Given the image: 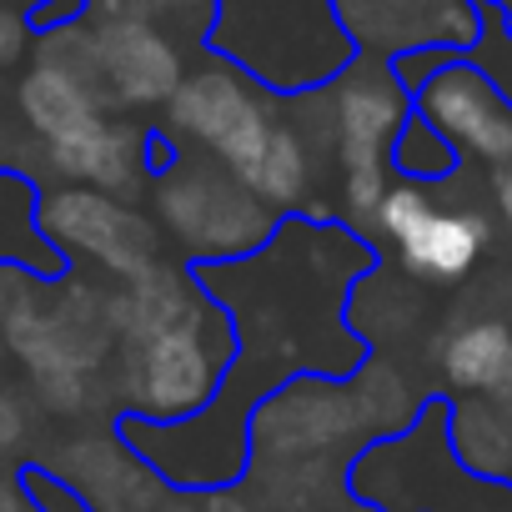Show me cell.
Returning a JSON list of instances; mask_svg holds the SVG:
<instances>
[{"instance_id":"cell-4","label":"cell","mask_w":512,"mask_h":512,"mask_svg":"<svg viewBox=\"0 0 512 512\" xmlns=\"http://www.w3.org/2000/svg\"><path fill=\"white\" fill-rule=\"evenodd\" d=\"M151 206L156 226L191 256V267L241 262V256L262 251L282 221L236 171L201 151H176L156 171Z\"/></svg>"},{"instance_id":"cell-12","label":"cell","mask_w":512,"mask_h":512,"mask_svg":"<svg viewBox=\"0 0 512 512\" xmlns=\"http://www.w3.org/2000/svg\"><path fill=\"white\" fill-rule=\"evenodd\" d=\"M96 66H101V96L111 111H151L176 96L186 81L181 46L156 21H96Z\"/></svg>"},{"instance_id":"cell-3","label":"cell","mask_w":512,"mask_h":512,"mask_svg":"<svg viewBox=\"0 0 512 512\" xmlns=\"http://www.w3.org/2000/svg\"><path fill=\"white\" fill-rule=\"evenodd\" d=\"M332 121V166H337V206L347 226H367L377 201L392 186V141L412 116V91L382 56H352L327 86Z\"/></svg>"},{"instance_id":"cell-8","label":"cell","mask_w":512,"mask_h":512,"mask_svg":"<svg viewBox=\"0 0 512 512\" xmlns=\"http://www.w3.org/2000/svg\"><path fill=\"white\" fill-rule=\"evenodd\" d=\"M41 226L66 267L81 262L111 282H136L161 262V226L126 196L96 186H46L41 191Z\"/></svg>"},{"instance_id":"cell-18","label":"cell","mask_w":512,"mask_h":512,"mask_svg":"<svg viewBox=\"0 0 512 512\" xmlns=\"http://www.w3.org/2000/svg\"><path fill=\"white\" fill-rule=\"evenodd\" d=\"M447 447L462 472L507 482L512 472V412L492 397H447Z\"/></svg>"},{"instance_id":"cell-27","label":"cell","mask_w":512,"mask_h":512,"mask_svg":"<svg viewBox=\"0 0 512 512\" xmlns=\"http://www.w3.org/2000/svg\"><path fill=\"white\" fill-rule=\"evenodd\" d=\"M477 6H487V11H507L512 0H477Z\"/></svg>"},{"instance_id":"cell-17","label":"cell","mask_w":512,"mask_h":512,"mask_svg":"<svg viewBox=\"0 0 512 512\" xmlns=\"http://www.w3.org/2000/svg\"><path fill=\"white\" fill-rule=\"evenodd\" d=\"M41 191L26 171L0 166V272H26L41 282H61L71 267L41 226Z\"/></svg>"},{"instance_id":"cell-7","label":"cell","mask_w":512,"mask_h":512,"mask_svg":"<svg viewBox=\"0 0 512 512\" xmlns=\"http://www.w3.org/2000/svg\"><path fill=\"white\" fill-rule=\"evenodd\" d=\"M372 442L377 437L367 427L352 377H297L251 412V462L262 457L297 467H317L327 457L352 462Z\"/></svg>"},{"instance_id":"cell-6","label":"cell","mask_w":512,"mask_h":512,"mask_svg":"<svg viewBox=\"0 0 512 512\" xmlns=\"http://www.w3.org/2000/svg\"><path fill=\"white\" fill-rule=\"evenodd\" d=\"M282 106L287 101L277 91H267L256 76L211 56L206 66L186 71V81L166 101L161 136L176 151H201L246 181L282 121Z\"/></svg>"},{"instance_id":"cell-21","label":"cell","mask_w":512,"mask_h":512,"mask_svg":"<svg viewBox=\"0 0 512 512\" xmlns=\"http://www.w3.org/2000/svg\"><path fill=\"white\" fill-rule=\"evenodd\" d=\"M467 61L497 86V96L512 106V36L502 31V16L497 11H487L482 6V31H477V41L467 46Z\"/></svg>"},{"instance_id":"cell-11","label":"cell","mask_w":512,"mask_h":512,"mask_svg":"<svg viewBox=\"0 0 512 512\" xmlns=\"http://www.w3.org/2000/svg\"><path fill=\"white\" fill-rule=\"evenodd\" d=\"M332 11L362 56H402L417 46L462 51L482 31L477 0H332Z\"/></svg>"},{"instance_id":"cell-1","label":"cell","mask_w":512,"mask_h":512,"mask_svg":"<svg viewBox=\"0 0 512 512\" xmlns=\"http://www.w3.org/2000/svg\"><path fill=\"white\" fill-rule=\"evenodd\" d=\"M377 267V246L347 221L282 216L272 241L241 262L191 267L226 312L236 357L216 402L186 422L121 412L116 432L186 492L236 487L251 472V412L297 377H357L372 347L352 332L347 302Z\"/></svg>"},{"instance_id":"cell-20","label":"cell","mask_w":512,"mask_h":512,"mask_svg":"<svg viewBox=\"0 0 512 512\" xmlns=\"http://www.w3.org/2000/svg\"><path fill=\"white\" fill-rule=\"evenodd\" d=\"M462 171V156L447 146L442 131H432L417 111L407 116V126L392 141V176L397 181H417V186H447Z\"/></svg>"},{"instance_id":"cell-24","label":"cell","mask_w":512,"mask_h":512,"mask_svg":"<svg viewBox=\"0 0 512 512\" xmlns=\"http://www.w3.org/2000/svg\"><path fill=\"white\" fill-rule=\"evenodd\" d=\"M196 512H262L246 492L241 482L236 487H211V492H196Z\"/></svg>"},{"instance_id":"cell-28","label":"cell","mask_w":512,"mask_h":512,"mask_svg":"<svg viewBox=\"0 0 512 512\" xmlns=\"http://www.w3.org/2000/svg\"><path fill=\"white\" fill-rule=\"evenodd\" d=\"M6 6H16V11H36L41 0H6Z\"/></svg>"},{"instance_id":"cell-23","label":"cell","mask_w":512,"mask_h":512,"mask_svg":"<svg viewBox=\"0 0 512 512\" xmlns=\"http://www.w3.org/2000/svg\"><path fill=\"white\" fill-rule=\"evenodd\" d=\"M91 16V0H41L36 11H26L31 31L46 36V31H66V26H81Z\"/></svg>"},{"instance_id":"cell-16","label":"cell","mask_w":512,"mask_h":512,"mask_svg":"<svg viewBox=\"0 0 512 512\" xmlns=\"http://www.w3.org/2000/svg\"><path fill=\"white\" fill-rule=\"evenodd\" d=\"M201 302H206V287L196 282V272H181V267H161L156 262L146 277L121 282L116 297H106V317H111L116 342L131 347V342H146L156 332H171Z\"/></svg>"},{"instance_id":"cell-30","label":"cell","mask_w":512,"mask_h":512,"mask_svg":"<svg viewBox=\"0 0 512 512\" xmlns=\"http://www.w3.org/2000/svg\"><path fill=\"white\" fill-rule=\"evenodd\" d=\"M507 487H512V472H507Z\"/></svg>"},{"instance_id":"cell-10","label":"cell","mask_w":512,"mask_h":512,"mask_svg":"<svg viewBox=\"0 0 512 512\" xmlns=\"http://www.w3.org/2000/svg\"><path fill=\"white\" fill-rule=\"evenodd\" d=\"M412 111L447 136L462 166L497 171L502 161H512V106L467 56H452L442 71H432L412 91Z\"/></svg>"},{"instance_id":"cell-19","label":"cell","mask_w":512,"mask_h":512,"mask_svg":"<svg viewBox=\"0 0 512 512\" xmlns=\"http://www.w3.org/2000/svg\"><path fill=\"white\" fill-rule=\"evenodd\" d=\"M246 186L262 196L277 216H307L312 206V191H317V146L297 131V121L282 111L262 161L246 176Z\"/></svg>"},{"instance_id":"cell-29","label":"cell","mask_w":512,"mask_h":512,"mask_svg":"<svg viewBox=\"0 0 512 512\" xmlns=\"http://www.w3.org/2000/svg\"><path fill=\"white\" fill-rule=\"evenodd\" d=\"M497 16H502V31L512 36V6H507V11H497Z\"/></svg>"},{"instance_id":"cell-14","label":"cell","mask_w":512,"mask_h":512,"mask_svg":"<svg viewBox=\"0 0 512 512\" xmlns=\"http://www.w3.org/2000/svg\"><path fill=\"white\" fill-rule=\"evenodd\" d=\"M437 372L452 397H492L512 412V322L467 317L442 332Z\"/></svg>"},{"instance_id":"cell-31","label":"cell","mask_w":512,"mask_h":512,"mask_svg":"<svg viewBox=\"0 0 512 512\" xmlns=\"http://www.w3.org/2000/svg\"><path fill=\"white\" fill-rule=\"evenodd\" d=\"M367 512H372V507H367Z\"/></svg>"},{"instance_id":"cell-25","label":"cell","mask_w":512,"mask_h":512,"mask_svg":"<svg viewBox=\"0 0 512 512\" xmlns=\"http://www.w3.org/2000/svg\"><path fill=\"white\" fill-rule=\"evenodd\" d=\"M487 191H492V206H497V216L512 226V161H502V166L492 171V186H487Z\"/></svg>"},{"instance_id":"cell-15","label":"cell","mask_w":512,"mask_h":512,"mask_svg":"<svg viewBox=\"0 0 512 512\" xmlns=\"http://www.w3.org/2000/svg\"><path fill=\"white\" fill-rule=\"evenodd\" d=\"M16 106H21L26 126L41 136L46 151H61V146L91 136V131L111 116V106H106L81 76H71V71H61V66H46V61H36V66L21 76Z\"/></svg>"},{"instance_id":"cell-9","label":"cell","mask_w":512,"mask_h":512,"mask_svg":"<svg viewBox=\"0 0 512 512\" xmlns=\"http://www.w3.org/2000/svg\"><path fill=\"white\" fill-rule=\"evenodd\" d=\"M46 472H56L86 512H196V492L171 487L121 432L66 442Z\"/></svg>"},{"instance_id":"cell-5","label":"cell","mask_w":512,"mask_h":512,"mask_svg":"<svg viewBox=\"0 0 512 512\" xmlns=\"http://www.w3.org/2000/svg\"><path fill=\"white\" fill-rule=\"evenodd\" d=\"M231 357H236L231 322L206 297L171 332L121 347V412L146 422H186L216 402Z\"/></svg>"},{"instance_id":"cell-22","label":"cell","mask_w":512,"mask_h":512,"mask_svg":"<svg viewBox=\"0 0 512 512\" xmlns=\"http://www.w3.org/2000/svg\"><path fill=\"white\" fill-rule=\"evenodd\" d=\"M31 21H26V11H16V6H6L0 0V71H11L26 51H31Z\"/></svg>"},{"instance_id":"cell-2","label":"cell","mask_w":512,"mask_h":512,"mask_svg":"<svg viewBox=\"0 0 512 512\" xmlns=\"http://www.w3.org/2000/svg\"><path fill=\"white\" fill-rule=\"evenodd\" d=\"M206 51L277 96L317 91L357 56L332 0H216Z\"/></svg>"},{"instance_id":"cell-26","label":"cell","mask_w":512,"mask_h":512,"mask_svg":"<svg viewBox=\"0 0 512 512\" xmlns=\"http://www.w3.org/2000/svg\"><path fill=\"white\" fill-rule=\"evenodd\" d=\"M0 512H41V507L31 502V492L16 477V482H0Z\"/></svg>"},{"instance_id":"cell-13","label":"cell","mask_w":512,"mask_h":512,"mask_svg":"<svg viewBox=\"0 0 512 512\" xmlns=\"http://www.w3.org/2000/svg\"><path fill=\"white\" fill-rule=\"evenodd\" d=\"M497 226L482 206H442L432 201L397 241V267L412 277V282H427V287H452L462 277L477 272V262L487 256Z\"/></svg>"}]
</instances>
